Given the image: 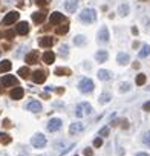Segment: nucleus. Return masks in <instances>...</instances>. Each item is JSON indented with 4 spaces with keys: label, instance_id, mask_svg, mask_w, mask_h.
<instances>
[{
    "label": "nucleus",
    "instance_id": "nucleus-1",
    "mask_svg": "<svg viewBox=\"0 0 150 156\" xmlns=\"http://www.w3.org/2000/svg\"><path fill=\"white\" fill-rule=\"evenodd\" d=\"M95 19H97V12L94 11V9H83L81 12H80V20L83 22V23H86V25H89V23H94L95 22Z\"/></svg>",
    "mask_w": 150,
    "mask_h": 156
},
{
    "label": "nucleus",
    "instance_id": "nucleus-2",
    "mask_svg": "<svg viewBox=\"0 0 150 156\" xmlns=\"http://www.w3.org/2000/svg\"><path fill=\"white\" fill-rule=\"evenodd\" d=\"M78 89L83 94H91L94 90V81L91 80V78H83V80L78 83Z\"/></svg>",
    "mask_w": 150,
    "mask_h": 156
},
{
    "label": "nucleus",
    "instance_id": "nucleus-3",
    "mask_svg": "<svg viewBox=\"0 0 150 156\" xmlns=\"http://www.w3.org/2000/svg\"><path fill=\"white\" fill-rule=\"evenodd\" d=\"M31 142H32V147H35V148H43V147L46 145V138H45V135L37 133V135L32 136Z\"/></svg>",
    "mask_w": 150,
    "mask_h": 156
},
{
    "label": "nucleus",
    "instance_id": "nucleus-4",
    "mask_svg": "<svg viewBox=\"0 0 150 156\" xmlns=\"http://www.w3.org/2000/svg\"><path fill=\"white\" fill-rule=\"evenodd\" d=\"M19 17H20V14H19L17 11H11V12H8V14L5 16V19H3V25H6V26L14 25V23L19 20Z\"/></svg>",
    "mask_w": 150,
    "mask_h": 156
},
{
    "label": "nucleus",
    "instance_id": "nucleus-5",
    "mask_svg": "<svg viewBox=\"0 0 150 156\" xmlns=\"http://www.w3.org/2000/svg\"><path fill=\"white\" fill-rule=\"evenodd\" d=\"M0 83H2V86H17L19 80L14 75H5V76L0 78Z\"/></svg>",
    "mask_w": 150,
    "mask_h": 156
},
{
    "label": "nucleus",
    "instance_id": "nucleus-6",
    "mask_svg": "<svg viewBox=\"0 0 150 156\" xmlns=\"http://www.w3.org/2000/svg\"><path fill=\"white\" fill-rule=\"evenodd\" d=\"M32 80H34V83H37V84L45 83V81H46V72H45V70H41V69H38V70L32 72Z\"/></svg>",
    "mask_w": 150,
    "mask_h": 156
},
{
    "label": "nucleus",
    "instance_id": "nucleus-7",
    "mask_svg": "<svg viewBox=\"0 0 150 156\" xmlns=\"http://www.w3.org/2000/svg\"><path fill=\"white\" fill-rule=\"evenodd\" d=\"M63 22H64V17H63L61 12H52L51 17H49V23L51 25H60Z\"/></svg>",
    "mask_w": 150,
    "mask_h": 156
},
{
    "label": "nucleus",
    "instance_id": "nucleus-8",
    "mask_svg": "<svg viewBox=\"0 0 150 156\" xmlns=\"http://www.w3.org/2000/svg\"><path fill=\"white\" fill-rule=\"evenodd\" d=\"M61 119L60 118H52L51 121H49V124H48V130L49 132H57L60 127H61Z\"/></svg>",
    "mask_w": 150,
    "mask_h": 156
},
{
    "label": "nucleus",
    "instance_id": "nucleus-9",
    "mask_svg": "<svg viewBox=\"0 0 150 156\" xmlns=\"http://www.w3.org/2000/svg\"><path fill=\"white\" fill-rule=\"evenodd\" d=\"M16 32L20 34V35H26L29 32V25L26 22H20L17 26H16Z\"/></svg>",
    "mask_w": 150,
    "mask_h": 156
},
{
    "label": "nucleus",
    "instance_id": "nucleus-10",
    "mask_svg": "<svg viewBox=\"0 0 150 156\" xmlns=\"http://www.w3.org/2000/svg\"><path fill=\"white\" fill-rule=\"evenodd\" d=\"M77 6H78V0H66L64 2V9L67 12H75Z\"/></svg>",
    "mask_w": 150,
    "mask_h": 156
},
{
    "label": "nucleus",
    "instance_id": "nucleus-11",
    "mask_svg": "<svg viewBox=\"0 0 150 156\" xmlns=\"http://www.w3.org/2000/svg\"><path fill=\"white\" fill-rule=\"evenodd\" d=\"M109 31H107V28L106 26H103L101 29H100V32H98V41H101V43H107L109 41Z\"/></svg>",
    "mask_w": 150,
    "mask_h": 156
},
{
    "label": "nucleus",
    "instance_id": "nucleus-12",
    "mask_svg": "<svg viewBox=\"0 0 150 156\" xmlns=\"http://www.w3.org/2000/svg\"><path fill=\"white\" fill-rule=\"evenodd\" d=\"M54 44V38L52 37H41L38 40V46L40 48H51Z\"/></svg>",
    "mask_w": 150,
    "mask_h": 156
},
{
    "label": "nucleus",
    "instance_id": "nucleus-13",
    "mask_svg": "<svg viewBox=\"0 0 150 156\" xmlns=\"http://www.w3.org/2000/svg\"><path fill=\"white\" fill-rule=\"evenodd\" d=\"M26 63L28 64H35L37 61H38V52L37 51H32V52H29L28 55H26Z\"/></svg>",
    "mask_w": 150,
    "mask_h": 156
},
{
    "label": "nucleus",
    "instance_id": "nucleus-14",
    "mask_svg": "<svg viewBox=\"0 0 150 156\" xmlns=\"http://www.w3.org/2000/svg\"><path fill=\"white\" fill-rule=\"evenodd\" d=\"M43 61H45L46 64H52V63L55 61V54H54L52 51H46V52L43 54Z\"/></svg>",
    "mask_w": 150,
    "mask_h": 156
},
{
    "label": "nucleus",
    "instance_id": "nucleus-15",
    "mask_svg": "<svg viewBox=\"0 0 150 156\" xmlns=\"http://www.w3.org/2000/svg\"><path fill=\"white\" fill-rule=\"evenodd\" d=\"M23 94H25V90L22 87H14L9 95H11L12 100H20V98H23Z\"/></svg>",
    "mask_w": 150,
    "mask_h": 156
},
{
    "label": "nucleus",
    "instance_id": "nucleus-16",
    "mask_svg": "<svg viewBox=\"0 0 150 156\" xmlns=\"http://www.w3.org/2000/svg\"><path fill=\"white\" fill-rule=\"evenodd\" d=\"M26 109H28V110H31V112H34V113H37V112H40V110H41V104H40L38 101H31V103H28Z\"/></svg>",
    "mask_w": 150,
    "mask_h": 156
},
{
    "label": "nucleus",
    "instance_id": "nucleus-17",
    "mask_svg": "<svg viewBox=\"0 0 150 156\" xmlns=\"http://www.w3.org/2000/svg\"><path fill=\"white\" fill-rule=\"evenodd\" d=\"M107 58H109V54H107L106 51H98V52L95 54V60H97L98 63H104V61H107Z\"/></svg>",
    "mask_w": 150,
    "mask_h": 156
},
{
    "label": "nucleus",
    "instance_id": "nucleus-18",
    "mask_svg": "<svg viewBox=\"0 0 150 156\" xmlns=\"http://www.w3.org/2000/svg\"><path fill=\"white\" fill-rule=\"evenodd\" d=\"M45 19H46V14H45V12H34V14H32V20H34V23H37V25L43 23Z\"/></svg>",
    "mask_w": 150,
    "mask_h": 156
},
{
    "label": "nucleus",
    "instance_id": "nucleus-19",
    "mask_svg": "<svg viewBox=\"0 0 150 156\" xmlns=\"http://www.w3.org/2000/svg\"><path fill=\"white\" fill-rule=\"evenodd\" d=\"M11 67H12L11 61H8V60L0 61V73H3V72H8V70H11Z\"/></svg>",
    "mask_w": 150,
    "mask_h": 156
},
{
    "label": "nucleus",
    "instance_id": "nucleus-20",
    "mask_svg": "<svg viewBox=\"0 0 150 156\" xmlns=\"http://www.w3.org/2000/svg\"><path fill=\"white\" fill-rule=\"evenodd\" d=\"M110 72L109 70H106V69H100L98 70V78L100 80H103V81H107V80H110Z\"/></svg>",
    "mask_w": 150,
    "mask_h": 156
},
{
    "label": "nucleus",
    "instance_id": "nucleus-21",
    "mask_svg": "<svg viewBox=\"0 0 150 156\" xmlns=\"http://www.w3.org/2000/svg\"><path fill=\"white\" fill-rule=\"evenodd\" d=\"M116 61H118L120 64L126 66V64H129V55H127V54H124V52H120V54H118V57H116Z\"/></svg>",
    "mask_w": 150,
    "mask_h": 156
},
{
    "label": "nucleus",
    "instance_id": "nucleus-22",
    "mask_svg": "<svg viewBox=\"0 0 150 156\" xmlns=\"http://www.w3.org/2000/svg\"><path fill=\"white\" fill-rule=\"evenodd\" d=\"M88 43V40H86V37L84 35H77L73 38V44L75 46H84Z\"/></svg>",
    "mask_w": 150,
    "mask_h": 156
},
{
    "label": "nucleus",
    "instance_id": "nucleus-23",
    "mask_svg": "<svg viewBox=\"0 0 150 156\" xmlns=\"http://www.w3.org/2000/svg\"><path fill=\"white\" fill-rule=\"evenodd\" d=\"M54 73L58 75V76H63V75L67 76V75H70V69H67V67H57Z\"/></svg>",
    "mask_w": 150,
    "mask_h": 156
},
{
    "label": "nucleus",
    "instance_id": "nucleus-24",
    "mask_svg": "<svg viewBox=\"0 0 150 156\" xmlns=\"http://www.w3.org/2000/svg\"><path fill=\"white\" fill-rule=\"evenodd\" d=\"M69 31V25H67V22H64L63 25H60L57 29H55V32L58 34V35H63V34H66Z\"/></svg>",
    "mask_w": 150,
    "mask_h": 156
},
{
    "label": "nucleus",
    "instance_id": "nucleus-25",
    "mask_svg": "<svg viewBox=\"0 0 150 156\" xmlns=\"http://www.w3.org/2000/svg\"><path fill=\"white\" fill-rule=\"evenodd\" d=\"M81 130H83V126H81V124H78V122L70 124V127H69L70 135H73V133H78V132H81Z\"/></svg>",
    "mask_w": 150,
    "mask_h": 156
},
{
    "label": "nucleus",
    "instance_id": "nucleus-26",
    "mask_svg": "<svg viewBox=\"0 0 150 156\" xmlns=\"http://www.w3.org/2000/svg\"><path fill=\"white\" fill-rule=\"evenodd\" d=\"M118 14H120L121 17H126V16L129 14V5H127V3L121 5V6L118 8Z\"/></svg>",
    "mask_w": 150,
    "mask_h": 156
},
{
    "label": "nucleus",
    "instance_id": "nucleus-27",
    "mask_svg": "<svg viewBox=\"0 0 150 156\" xmlns=\"http://www.w3.org/2000/svg\"><path fill=\"white\" fill-rule=\"evenodd\" d=\"M148 54H150V46H148V44H144L138 55H139V58H144V57H147Z\"/></svg>",
    "mask_w": 150,
    "mask_h": 156
},
{
    "label": "nucleus",
    "instance_id": "nucleus-28",
    "mask_svg": "<svg viewBox=\"0 0 150 156\" xmlns=\"http://www.w3.org/2000/svg\"><path fill=\"white\" fill-rule=\"evenodd\" d=\"M145 80H147L145 75H144V73H139V75L136 76V86H144V84H145Z\"/></svg>",
    "mask_w": 150,
    "mask_h": 156
},
{
    "label": "nucleus",
    "instance_id": "nucleus-29",
    "mask_svg": "<svg viewBox=\"0 0 150 156\" xmlns=\"http://www.w3.org/2000/svg\"><path fill=\"white\" fill-rule=\"evenodd\" d=\"M80 106H81V109H84V110H83V112H84V115L92 113V106H91L89 103H81Z\"/></svg>",
    "mask_w": 150,
    "mask_h": 156
},
{
    "label": "nucleus",
    "instance_id": "nucleus-30",
    "mask_svg": "<svg viewBox=\"0 0 150 156\" xmlns=\"http://www.w3.org/2000/svg\"><path fill=\"white\" fill-rule=\"evenodd\" d=\"M29 73H31V72H29L28 67H20V69H19V75H20L22 78H28Z\"/></svg>",
    "mask_w": 150,
    "mask_h": 156
},
{
    "label": "nucleus",
    "instance_id": "nucleus-31",
    "mask_svg": "<svg viewBox=\"0 0 150 156\" xmlns=\"http://www.w3.org/2000/svg\"><path fill=\"white\" fill-rule=\"evenodd\" d=\"M109 101H110V94H107V92L101 94V97H100V103H101V104H106V103H109Z\"/></svg>",
    "mask_w": 150,
    "mask_h": 156
},
{
    "label": "nucleus",
    "instance_id": "nucleus-32",
    "mask_svg": "<svg viewBox=\"0 0 150 156\" xmlns=\"http://www.w3.org/2000/svg\"><path fill=\"white\" fill-rule=\"evenodd\" d=\"M142 142L150 148V132H145V133H144V136H142Z\"/></svg>",
    "mask_w": 150,
    "mask_h": 156
},
{
    "label": "nucleus",
    "instance_id": "nucleus-33",
    "mask_svg": "<svg viewBox=\"0 0 150 156\" xmlns=\"http://www.w3.org/2000/svg\"><path fill=\"white\" fill-rule=\"evenodd\" d=\"M0 141H2V144H9V142H11V136L0 133Z\"/></svg>",
    "mask_w": 150,
    "mask_h": 156
},
{
    "label": "nucleus",
    "instance_id": "nucleus-34",
    "mask_svg": "<svg viewBox=\"0 0 150 156\" xmlns=\"http://www.w3.org/2000/svg\"><path fill=\"white\" fill-rule=\"evenodd\" d=\"M34 2H35V5H38V6H46L51 0H34Z\"/></svg>",
    "mask_w": 150,
    "mask_h": 156
},
{
    "label": "nucleus",
    "instance_id": "nucleus-35",
    "mask_svg": "<svg viewBox=\"0 0 150 156\" xmlns=\"http://www.w3.org/2000/svg\"><path fill=\"white\" fill-rule=\"evenodd\" d=\"M101 145H103V139H101V138H97V139H94V147L100 148Z\"/></svg>",
    "mask_w": 150,
    "mask_h": 156
},
{
    "label": "nucleus",
    "instance_id": "nucleus-36",
    "mask_svg": "<svg viewBox=\"0 0 150 156\" xmlns=\"http://www.w3.org/2000/svg\"><path fill=\"white\" fill-rule=\"evenodd\" d=\"M83 153H84V156H94V150H92L91 147L84 148V150H83Z\"/></svg>",
    "mask_w": 150,
    "mask_h": 156
},
{
    "label": "nucleus",
    "instance_id": "nucleus-37",
    "mask_svg": "<svg viewBox=\"0 0 150 156\" xmlns=\"http://www.w3.org/2000/svg\"><path fill=\"white\" fill-rule=\"evenodd\" d=\"M100 135H101V136H109V127H103V129L100 130Z\"/></svg>",
    "mask_w": 150,
    "mask_h": 156
},
{
    "label": "nucleus",
    "instance_id": "nucleus-38",
    "mask_svg": "<svg viewBox=\"0 0 150 156\" xmlns=\"http://www.w3.org/2000/svg\"><path fill=\"white\" fill-rule=\"evenodd\" d=\"M5 37H6L8 40H12V38H14V31H6V32H5Z\"/></svg>",
    "mask_w": 150,
    "mask_h": 156
},
{
    "label": "nucleus",
    "instance_id": "nucleus-39",
    "mask_svg": "<svg viewBox=\"0 0 150 156\" xmlns=\"http://www.w3.org/2000/svg\"><path fill=\"white\" fill-rule=\"evenodd\" d=\"M60 54H61V55H67V46H66V44H63V46L60 48Z\"/></svg>",
    "mask_w": 150,
    "mask_h": 156
},
{
    "label": "nucleus",
    "instance_id": "nucleus-40",
    "mask_svg": "<svg viewBox=\"0 0 150 156\" xmlns=\"http://www.w3.org/2000/svg\"><path fill=\"white\" fill-rule=\"evenodd\" d=\"M129 89H130V86H129L127 83H124V84L121 86V92H124V90H129Z\"/></svg>",
    "mask_w": 150,
    "mask_h": 156
},
{
    "label": "nucleus",
    "instance_id": "nucleus-41",
    "mask_svg": "<svg viewBox=\"0 0 150 156\" xmlns=\"http://www.w3.org/2000/svg\"><path fill=\"white\" fill-rule=\"evenodd\" d=\"M3 127L9 129V127H11V121H9V119H5V121H3Z\"/></svg>",
    "mask_w": 150,
    "mask_h": 156
},
{
    "label": "nucleus",
    "instance_id": "nucleus-42",
    "mask_svg": "<svg viewBox=\"0 0 150 156\" xmlns=\"http://www.w3.org/2000/svg\"><path fill=\"white\" fill-rule=\"evenodd\" d=\"M142 109H144L145 112H150V101H148V103H145V104L142 106Z\"/></svg>",
    "mask_w": 150,
    "mask_h": 156
},
{
    "label": "nucleus",
    "instance_id": "nucleus-43",
    "mask_svg": "<svg viewBox=\"0 0 150 156\" xmlns=\"http://www.w3.org/2000/svg\"><path fill=\"white\" fill-rule=\"evenodd\" d=\"M121 127H123V129H129V122H127V121H123Z\"/></svg>",
    "mask_w": 150,
    "mask_h": 156
},
{
    "label": "nucleus",
    "instance_id": "nucleus-44",
    "mask_svg": "<svg viewBox=\"0 0 150 156\" xmlns=\"http://www.w3.org/2000/svg\"><path fill=\"white\" fill-rule=\"evenodd\" d=\"M132 32H133V34L136 35V34H138V29H136V28H132Z\"/></svg>",
    "mask_w": 150,
    "mask_h": 156
},
{
    "label": "nucleus",
    "instance_id": "nucleus-45",
    "mask_svg": "<svg viewBox=\"0 0 150 156\" xmlns=\"http://www.w3.org/2000/svg\"><path fill=\"white\" fill-rule=\"evenodd\" d=\"M135 156H148L147 153H138V154H135Z\"/></svg>",
    "mask_w": 150,
    "mask_h": 156
},
{
    "label": "nucleus",
    "instance_id": "nucleus-46",
    "mask_svg": "<svg viewBox=\"0 0 150 156\" xmlns=\"http://www.w3.org/2000/svg\"><path fill=\"white\" fill-rule=\"evenodd\" d=\"M0 94H3V87L2 86H0Z\"/></svg>",
    "mask_w": 150,
    "mask_h": 156
},
{
    "label": "nucleus",
    "instance_id": "nucleus-47",
    "mask_svg": "<svg viewBox=\"0 0 150 156\" xmlns=\"http://www.w3.org/2000/svg\"><path fill=\"white\" fill-rule=\"evenodd\" d=\"M0 38H2V32H0Z\"/></svg>",
    "mask_w": 150,
    "mask_h": 156
},
{
    "label": "nucleus",
    "instance_id": "nucleus-48",
    "mask_svg": "<svg viewBox=\"0 0 150 156\" xmlns=\"http://www.w3.org/2000/svg\"><path fill=\"white\" fill-rule=\"evenodd\" d=\"M75 156H77V154H75Z\"/></svg>",
    "mask_w": 150,
    "mask_h": 156
}]
</instances>
